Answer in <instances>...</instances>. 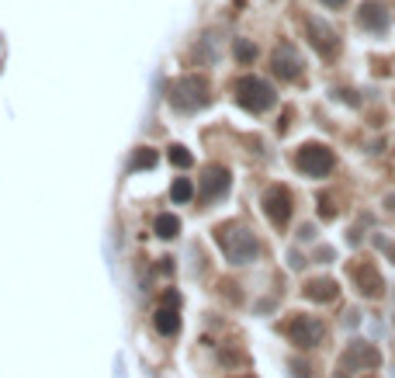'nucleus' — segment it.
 I'll return each instance as SVG.
<instances>
[{"label":"nucleus","mask_w":395,"mask_h":378,"mask_svg":"<svg viewBox=\"0 0 395 378\" xmlns=\"http://www.w3.org/2000/svg\"><path fill=\"white\" fill-rule=\"evenodd\" d=\"M236 94H239V105L250 111H263L274 105V90L263 80H257V77H243V80L236 83Z\"/></svg>","instance_id":"nucleus-1"},{"label":"nucleus","mask_w":395,"mask_h":378,"mask_svg":"<svg viewBox=\"0 0 395 378\" xmlns=\"http://www.w3.org/2000/svg\"><path fill=\"white\" fill-rule=\"evenodd\" d=\"M298 167L305 170V174H312V177H326L330 170H333V153L326 149V146H302V153H298Z\"/></svg>","instance_id":"nucleus-2"},{"label":"nucleus","mask_w":395,"mask_h":378,"mask_svg":"<svg viewBox=\"0 0 395 378\" xmlns=\"http://www.w3.org/2000/svg\"><path fill=\"white\" fill-rule=\"evenodd\" d=\"M222 246L229 250V257L243 264V261H250L253 253H257V243H253V236L250 233H243V229H233V233H226L222 229Z\"/></svg>","instance_id":"nucleus-3"},{"label":"nucleus","mask_w":395,"mask_h":378,"mask_svg":"<svg viewBox=\"0 0 395 378\" xmlns=\"http://www.w3.org/2000/svg\"><path fill=\"white\" fill-rule=\"evenodd\" d=\"M263 205H267V219L274 222V226H285L291 216V194L285 188H274L267 191V198H263Z\"/></svg>","instance_id":"nucleus-4"},{"label":"nucleus","mask_w":395,"mask_h":378,"mask_svg":"<svg viewBox=\"0 0 395 378\" xmlns=\"http://www.w3.org/2000/svg\"><path fill=\"white\" fill-rule=\"evenodd\" d=\"M288 337L298 344V347H316L319 340H322V323H309L305 316H298V320H291V326H288Z\"/></svg>","instance_id":"nucleus-5"},{"label":"nucleus","mask_w":395,"mask_h":378,"mask_svg":"<svg viewBox=\"0 0 395 378\" xmlns=\"http://www.w3.org/2000/svg\"><path fill=\"white\" fill-rule=\"evenodd\" d=\"M226 188H229V174H226L222 167H209L205 177H201V198H215V194H222Z\"/></svg>","instance_id":"nucleus-6"},{"label":"nucleus","mask_w":395,"mask_h":378,"mask_svg":"<svg viewBox=\"0 0 395 378\" xmlns=\"http://www.w3.org/2000/svg\"><path fill=\"white\" fill-rule=\"evenodd\" d=\"M361 25L374 28V31H378V28H385V25H389L385 7H381V4H364V7H361Z\"/></svg>","instance_id":"nucleus-7"},{"label":"nucleus","mask_w":395,"mask_h":378,"mask_svg":"<svg viewBox=\"0 0 395 378\" xmlns=\"http://www.w3.org/2000/svg\"><path fill=\"white\" fill-rule=\"evenodd\" d=\"M157 330L163 333V337H174V333L181 330L177 313H174V309H159V313H157Z\"/></svg>","instance_id":"nucleus-8"},{"label":"nucleus","mask_w":395,"mask_h":378,"mask_svg":"<svg viewBox=\"0 0 395 378\" xmlns=\"http://www.w3.org/2000/svg\"><path fill=\"white\" fill-rule=\"evenodd\" d=\"M281 53H285V59H281V56H274V63H278L274 70H278L281 77H298V59H295V53H291V46H285Z\"/></svg>","instance_id":"nucleus-9"},{"label":"nucleus","mask_w":395,"mask_h":378,"mask_svg":"<svg viewBox=\"0 0 395 378\" xmlns=\"http://www.w3.org/2000/svg\"><path fill=\"white\" fill-rule=\"evenodd\" d=\"M181 233V219L177 216H159L157 219V236H163V240H174Z\"/></svg>","instance_id":"nucleus-10"},{"label":"nucleus","mask_w":395,"mask_h":378,"mask_svg":"<svg viewBox=\"0 0 395 378\" xmlns=\"http://www.w3.org/2000/svg\"><path fill=\"white\" fill-rule=\"evenodd\" d=\"M305 295L326 302V298H333L337 292H333V285H330V281H312V285H305Z\"/></svg>","instance_id":"nucleus-11"},{"label":"nucleus","mask_w":395,"mask_h":378,"mask_svg":"<svg viewBox=\"0 0 395 378\" xmlns=\"http://www.w3.org/2000/svg\"><path fill=\"white\" fill-rule=\"evenodd\" d=\"M170 163H177V167H191V153H187L184 146H170Z\"/></svg>","instance_id":"nucleus-12"},{"label":"nucleus","mask_w":395,"mask_h":378,"mask_svg":"<svg viewBox=\"0 0 395 378\" xmlns=\"http://www.w3.org/2000/svg\"><path fill=\"white\" fill-rule=\"evenodd\" d=\"M153 163H157V153H149V149H139V153H135V163H132V167L139 170V167H153Z\"/></svg>","instance_id":"nucleus-13"},{"label":"nucleus","mask_w":395,"mask_h":378,"mask_svg":"<svg viewBox=\"0 0 395 378\" xmlns=\"http://www.w3.org/2000/svg\"><path fill=\"white\" fill-rule=\"evenodd\" d=\"M191 194H194L191 181H177V184H174V198H177V201H187Z\"/></svg>","instance_id":"nucleus-14"},{"label":"nucleus","mask_w":395,"mask_h":378,"mask_svg":"<svg viewBox=\"0 0 395 378\" xmlns=\"http://www.w3.org/2000/svg\"><path fill=\"white\" fill-rule=\"evenodd\" d=\"M236 56L243 59V63H246V59H253V56H257V49H253V46H246V42H239V46H236Z\"/></svg>","instance_id":"nucleus-15"},{"label":"nucleus","mask_w":395,"mask_h":378,"mask_svg":"<svg viewBox=\"0 0 395 378\" xmlns=\"http://www.w3.org/2000/svg\"><path fill=\"white\" fill-rule=\"evenodd\" d=\"M322 4H326V7H340L343 0H322Z\"/></svg>","instance_id":"nucleus-16"}]
</instances>
